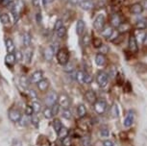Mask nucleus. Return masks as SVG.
Wrapping results in <instances>:
<instances>
[{"label":"nucleus","mask_w":147,"mask_h":146,"mask_svg":"<svg viewBox=\"0 0 147 146\" xmlns=\"http://www.w3.org/2000/svg\"><path fill=\"white\" fill-rule=\"evenodd\" d=\"M62 26H63V21L61 20V19H58V20L56 21V23H55V26H54V31H55V32L58 31V30H59Z\"/></svg>","instance_id":"obj_48"},{"label":"nucleus","mask_w":147,"mask_h":146,"mask_svg":"<svg viewBox=\"0 0 147 146\" xmlns=\"http://www.w3.org/2000/svg\"><path fill=\"white\" fill-rule=\"evenodd\" d=\"M29 93H30V96H31V98L33 99V100H37V98H38V95H37V92H35V90H33V89H30L29 90Z\"/></svg>","instance_id":"obj_52"},{"label":"nucleus","mask_w":147,"mask_h":146,"mask_svg":"<svg viewBox=\"0 0 147 146\" xmlns=\"http://www.w3.org/2000/svg\"><path fill=\"white\" fill-rule=\"evenodd\" d=\"M57 61H58V63H59V65H63V67L68 64L69 53L65 48L60 49V50L57 52Z\"/></svg>","instance_id":"obj_1"},{"label":"nucleus","mask_w":147,"mask_h":146,"mask_svg":"<svg viewBox=\"0 0 147 146\" xmlns=\"http://www.w3.org/2000/svg\"><path fill=\"white\" fill-rule=\"evenodd\" d=\"M85 76H86L85 71L84 70H79V71H77L76 74H75V79L79 84H84L85 83Z\"/></svg>","instance_id":"obj_23"},{"label":"nucleus","mask_w":147,"mask_h":146,"mask_svg":"<svg viewBox=\"0 0 147 146\" xmlns=\"http://www.w3.org/2000/svg\"><path fill=\"white\" fill-rule=\"evenodd\" d=\"M136 28H137L138 30H143L147 28V20L146 19H143L141 18L140 19V20L137 21V23H136Z\"/></svg>","instance_id":"obj_26"},{"label":"nucleus","mask_w":147,"mask_h":146,"mask_svg":"<svg viewBox=\"0 0 147 146\" xmlns=\"http://www.w3.org/2000/svg\"><path fill=\"white\" fill-rule=\"evenodd\" d=\"M106 63V57H105L104 54L98 53L96 54L95 56V64L98 65V67H103Z\"/></svg>","instance_id":"obj_20"},{"label":"nucleus","mask_w":147,"mask_h":146,"mask_svg":"<svg viewBox=\"0 0 147 146\" xmlns=\"http://www.w3.org/2000/svg\"><path fill=\"white\" fill-rule=\"evenodd\" d=\"M129 49L130 51L133 52V53H137L138 50V40L137 38L135 37L134 35H131L129 38Z\"/></svg>","instance_id":"obj_10"},{"label":"nucleus","mask_w":147,"mask_h":146,"mask_svg":"<svg viewBox=\"0 0 147 146\" xmlns=\"http://www.w3.org/2000/svg\"><path fill=\"white\" fill-rule=\"evenodd\" d=\"M91 81H92V77H91L90 74L86 73L85 76V84H90Z\"/></svg>","instance_id":"obj_49"},{"label":"nucleus","mask_w":147,"mask_h":146,"mask_svg":"<svg viewBox=\"0 0 147 146\" xmlns=\"http://www.w3.org/2000/svg\"><path fill=\"white\" fill-rule=\"evenodd\" d=\"M128 29H129V25L126 23H122L121 25L119 26V30H120V32H125Z\"/></svg>","instance_id":"obj_51"},{"label":"nucleus","mask_w":147,"mask_h":146,"mask_svg":"<svg viewBox=\"0 0 147 146\" xmlns=\"http://www.w3.org/2000/svg\"><path fill=\"white\" fill-rule=\"evenodd\" d=\"M111 116L113 118H115V119L119 117V108L117 104L113 103L111 107Z\"/></svg>","instance_id":"obj_22"},{"label":"nucleus","mask_w":147,"mask_h":146,"mask_svg":"<svg viewBox=\"0 0 147 146\" xmlns=\"http://www.w3.org/2000/svg\"><path fill=\"white\" fill-rule=\"evenodd\" d=\"M53 0H42V5L43 6H47L48 4H50Z\"/></svg>","instance_id":"obj_58"},{"label":"nucleus","mask_w":147,"mask_h":146,"mask_svg":"<svg viewBox=\"0 0 147 146\" xmlns=\"http://www.w3.org/2000/svg\"><path fill=\"white\" fill-rule=\"evenodd\" d=\"M67 135H68V130L65 127V126H63L62 129H61V130L59 131V133H58V136H59L60 137H62V139L67 137Z\"/></svg>","instance_id":"obj_37"},{"label":"nucleus","mask_w":147,"mask_h":146,"mask_svg":"<svg viewBox=\"0 0 147 146\" xmlns=\"http://www.w3.org/2000/svg\"><path fill=\"white\" fill-rule=\"evenodd\" d=\"M35 112L34 109H33L32 106H27L25 108V114L28 115V116H31V115H33V114Z\"/></svg>","instance_id":"obj_45"},{"label":"nucleus","mask_w":147,"mask_h":146,"mask_svg":"<svg viewBox=\"0 0 147 146\" xmlns=\"http://www.w3.org/2000/svg\"><path fill=\"white\" fill-rule=\"evenodd\" d=\"M96 83L100 87H105L109 83V75L105 71H99L96 75Z\"/></svg>","instance_id":"obj_3"},{"label":"nucleus","mask_w":147,"mask_h":146,"mask_svg":"<svg viewBox=\"0 0 147 146\" xmlns=\"http://www.w3.org/2000/svg\"><path fill=\"white\" fill-rule=\"evenodd\" d=\"M93 108H94V112H96L97 114L101 115L105 114L107 110V102L105 99H97V101L93 104Z\"/></svg>","instance_id":"obj_2"},{"label":"nucleus","mask_w":147,"mask_h":146,"mask_svg":"<svg viewBox=\"0 0 147 146\" xmlns=\"http://www.w3.org/2000/svg\"><path fill=\"white\" fill-rule=\"evenodd\" d=\"M142 43H143V45L147 46V33H146L145 35H144V38H143V41H142Z\"/></svg>","instance_id":"obj_60"},{"label":"nucleus","mask_w":147,"mask_h":146,"mask_svg":"<svg viewBox=\"0 0 147 146\" xmlns=\"http://www.w3.org/2000/svg\"><path fill=\"white\" fill-rule=\"evenodd\" d=\"M103 146H113V142L111 141V140H109V139L104 140V141H103Z\"/></svg>","instance_id":"obj_56"},{"label":"nucleus","mask_w":147,"mask_h":146,"mask_svg":"<svg viewBox=\"0 0 147 146\" xmlns=\"http://www.w3.org/2000/svg\"><path fill=\"white\" fill-rule=\"evenodd\" d=\"M37 18H38V22H40V13H38V15H37Z\"/></svg>","instance_id":"obj_61"},{"label":"nucleus","mask_w":147,"mask_h":146,"mask_svg":"<svg viewBox=\"0 0 147 146\" xmlns=\"http://www.w3.org/2000/svg\"><path fill=\"white\" fill-rule=\"evenodd\" d=\"M65 72H67L68 74H70V73H72L74 71V67H73V65L71 64V63H68L67 65H65Z\"/></svg>","instance_id":"obj_42"},{"label":"nucleus","mask_w":147,"mask_h":146,"mask_svg":"<svg viewBox=\"0 0 147 146\" xmlns=\"http://www.w3.org/2000/svg\"><path fill=\"white\" fill-rule=\"evenodd\" d=\"M42 79H43V72L41 70H37L32 73L31 77H30V82L33 83V84H38Z\"/></svg>","instance_id":"obj_11"},{"label":"nucleus","mask_w":147,"mask_h":146,"mask_svg":"<svg viewBox=\"0 0 147 146\" xmlns=\"http://www.w3.org/2000/svg\"><path fill=\"white\" fill-rule=\"evenodd\" d=\"M58 99H59V95L56 92H54V90L49 92L45 97V103L47 107H52L55 103L58 102Z\"/></svg>","instance_id":"obj_5"},{"label":"nucleus","mask_w":147,"mask_h":146,"mask_svg":"<svg viewBox=\"0 0 147 146\" xmlns=\"http://www.w3.org/2000/svg\"><path fill=\"white\" fill-rule=\"evenodd\" d=\"M109 50H110L109 46L106 45V44H103L100 48H99V53H101V54H107L108 52H109Z\"/></svg>","instance_id":"obj_46"},{"label":"nucleus","mask_w":147,"mask_h":146,"mask_svg":"<svg viewBox=\"0 0 147 146\" xmlns=\"http://www.w3.org/2000/svg\"><path fill=\"white\" fill-rule=\"evenodd\" d=\"M105 26V15L100 13V15H97L93 21V28L96 30V31H102L104 29Z\"/></svg>","instance_id":"obj_4"},{"label":"nucleus","mask_w":147,"mask_h":146,"mask_svg":"<svg viewBox=\"0 0 147 146\" xmlns=\"http://www.w3.org/2000/svg\"><path fill=\"white\" fill-rule=\"evenodd\" d=\"M86 121H87V118H85V117L81 118V119L78 121V126H79V128L82 129V130L88 131L90 130V124L88 122H86Z\"/></svg>","instance_id":"obj_24"},{"label":"nucleus","mask_w":147,"mask_h":146,"mask_svg":"<svg viewBox=\"0 0 147 146\" xmlns=\"http://www.w3.org/2000/svg\"><path fill=\"white\" fill-rule=\"evenodd\" d=\"M130 12L133 15H140L143 12V8L140 3H135L130 7Z\"/></svg>","instance_id":"obj_15"},{"label":"nucleus","mask_w":147,"mask_h":146,"mask_svg":"<svg viewBox=\"0 0 147 146\" xmlns=\"http://www.w3.org/2000/svg\"><path fill=\"white\" fill-rule=\"evenodd\" d=\"M63 124L62 122H61V120L60 119H57V118H55V119L53 120V128H54V130L57 132V134L59 133V131L62 129L63 127Z\"/></svg>","instance_id":"obj_28"},{"label":"nucleus","mask_w":147,"mask_h":146,"mask_svg":"<svg viewBox=\"0 0 147 146\" xmlns=\"http://www.w3.org/2000/svg\"><path fill=\"white\" fill-rule=\"evenodd\" d=\"M55 51H56V46L55 45H49L48 47H46L43 51V57L45 61L47 62H50L53 59L54 55H55Z\"/></svg>","instance_id":"obj_6"},{"label":"nucleus","mask_w":147,"mask_h":146,"mask_svg":"<svg viewBox=\"0 0 147 146\" xmlns=\"http://www.w3.org/2000/svg\"><path fill=\"white\" fill-rule=\"evenodd\" d=\"M79 5L85 11H90L93 8V2L91 0H82V1H80Z\"/></svg>","instance_id":"obj_17"},{"label":"nucleus","mask_w":147,"mask_h":146,"mask_svg":"<svg viewBox=\"0 0 147 146\" xmlns=\"http://www.w3.org/2000/svg\"><path fill=\"white\" fill-rule=\"evenodd\" d=\"M62 116L65 118V119H70V118L72 117V112L68 108L63 109V112H62Z\"/></svg>","instance_id":"obj_33"},{"label":"nucleus","mask_w":147,"mask_h":146,"mask_svg":"<svg viewBox=\"0 0 147 146\" xmlns=\"http://www.w3.org/2000/svg\"><path fill=\"white\" fill-rule=\"evenodd\" d=\"M32 57H33V51L31 49H29V50H27L25 52V55H24V58H25V61L27 64H30L32 61Z\"/></svg>","instance_id":"obj_36"},{"label":"nucleus","mask_w":147,"mask_h":146,"mask_svg":"<svg viewBox=\"0 0 147 146\" xmlns=\"http://www.w3.org/2000/svg\"><path fill=\"white\" fill-rule=\"evenodd\" d=\"M111 24L113 25V27H119L121 25L122 20H121V16L118 15V13H113L111 16Z\"/></svg>","instance_id":"obj_13"},{"label":"nucleus","mask_w":147,"mask_h":146,"mask_svg":"<svg viewBox=\"0 0 147 146\" xmlns=\"http://www.w3.org/2000/svg\"><path fill=\"white\" fill-rule=\"evenodd\" d=\"M31 123L33 124V125L35 126V127H38V124H40V119H38V116H33L31 118Z\"/></svg>","instance_id":"obj_47"},{"label":"nucleus","mask_w":147,"mask_h":146,"mask_svg":"<svg viewBox=\"0 0 147 146\" xmlns=\"http://www.w3.org/2000/svg\"><path fill=\"white\" fill-rule=\"evenodd\" d=\"M55 33H56V35H57L58 38H63L65 37V35H66V29H65V26H62L59 30H58V31H56Z\"/></svg>","instance_id":"obj_32"},{"label":"nucleus","mask_w":147,"mask_h":146,"mask_svg":"<svg viewBox=\"0 0 147 146\" xmlns=\"http://www.w3.org/2000/svg\"><path fill=\"white\" fill-rule=\"evenodd\" d=\"M43 116L46 118V119H51L52 117L54 116L53 114V112H52V109L51 107H45V108L43 109Z\"/></svg>","instance_id":"obj_27"},{"label":"nucleus","mask_w":147,"mask_h":146,"mask_svg":"<svg viewBox=\"0 0 147 146\" xmlns=\"http://www.w3.org/2000/svg\"><path fill=\"white\" fill-rule=\"evenodd\" d=\"M62 144L63 146H71L72 145V140H71V137L67 136L65 137L62 139Z\"/></svg>","instance_id":"obj_39"},{"label":"nucleus","mask_w":147,"mask_h":146,"mask_svg":"<svg viewBox=\"0 0 147 146\" xmlns=\"http://www.w3.org/2000/svg\"><path fill=\"white\" fill-rule=\"evenodd\" d=\"M113 27H105V29L102 30V36L105 38H107V40H110V38H111V36H112L113 34Z\"/></svg>","instance_id":"obj_25"},{"label":"nucleus","mask_w":147,"mask_h":146,"mask_svg":"<svg viewBox=\"0 0 147 146\" xmlns=\"http://www.w3.org/2000/svg\"><path fill=\"white\" fill-rule=\"evenodd\" d=\"M83 146H91V137L90 136H84L82 137Z\"/></svg>","instance_id":"obj_34"},{"label":"nucleus","mask_w":147,"mask_h":146,"mask_svg":"<svg viewBox=\"0 0 147 146\" xmlns=\"http://www.w3.org/2000/svg\"><path fill=\"white\" fill-rule=\"evenodd\" d=\"M134 121H135V112L130 110L128 112V114H126L125 116V119L123 121V125L125 128H130L131 126L134 124Z\"/></svg>","instance_id":"obj_9"},{"label":"nucleus","mask_w":147,"mask_h":146,"mask_svg":"<svg viewBox=\"0 0 147 146\" xmlns=\"http://www.w3.org/2000/svg\"><path fill=\"white\" fill-rule=\"evenodd\" d=\"M92 44L95 48H100L102 45H103V43H102V40H100L99 38H94L92 40Z\"/></svg>","instance_id":"obj_38"},{"label":"nucleus","mask_w":147,"mask_h":146,"mask_svg":"<svg viewBox=\"0 0 147 146\" xmlns=\"http://www.w3.org/2000/svg\"><path fill=\"white\" fill-rule=\"evenodd\" d=\"M117 37H118V32L115 29V30H113V34H112V36H111V38H110L109 40H115Z\"/></svg>","instance_id":"obj_54"},{"label":"nucleus","mask_w":147,"mask_h":146,"mask_svg":"<svg viewBox=\"0 0 147 146\" xmlns=\"http://www.w3.org/2000/svg\"><path fill=\"white\" fill-rule=\"evenodd\" d=\"M0 20H1V22L5 24V25H7V24L10 23V16L8 13H0Z\"/></svg>","instance_id":"obj_30"},{"label":"nucleus","mask_w":147,"mask_h":146,"mask_svg":"<svg viewBox=\"0 0 147 146\" xmlns=\"http://www.w3.org/2000/svg\"><path fill=\"white\" fill-rule=\"evenodd\" d=\"M8 116H9V119L12 121V122H19L20 119L22 118V114L21 112L16 109H12L10 110L9 114H8Z\"/></svg>","instance_id":"obj_7"},{"label":"nucleus","mask_w":147,"mask_h":146,"mask_svg":"<svg viewBox=\"0 0 147 146\" xmlns=\"http://www.w3.org/2000/svg\"><path fill=\"white\" fill-rule=\"evenodd\" d=\"M77 114L79 115L80 118L85 117L88 114V110L84 104H79L78 107H77Z\"/></svg>","instance_id":"obj_19"},{"label":"nucleus","mask_w":147,"mask_h":146,"mask_svg":"<svg viewBox=\"0 0 147 146\" xmlns=\"http://www.w3.org/2000/svg\"><path fill=\"white\" fill-rule=\"evenodd\" d=\"M40 4H42V0H33V5L37 8H40Z\"/></svg>","instance_id":"obj_55"},{"label":"nucleus","mask_w":147,"mask_h":146,"mask_svg":"<svg viewBox=\"0 0 147 146\" xmlns=\"http://www.w3.org/2000/svg\"><path fill=\"white\" fill-rule=\"evenodd\" d=\"M110 136V130L107 127L101 128L100 130V137H108Z\"/></svg>","instance_id":"obj_41"},{"label":"nucleus","mask_w":147,"mask_h":146,"mask_svg":"<svg viewBox=\"0 0 147 146\" xmlns=\"http://www.w3.org/2000/svg\"><path fill=\"white\" fill-rule=\"evenodd\" d=\"M5 45H6L8 53H15V44L12 38H6L5 40Z\"/></svg>","instance_id":"obj_21"},{"label":"nucleus","mask_w":147,"mask_h":146,"mask_svg":"<svg viewBox=\"0 0 147 146\" xmlns=\"http://www.w3.org/2000/svg\"><path fill=\"white\" fill-rule=\"evenodd\" d=\"M82 45L83 46H85V47H87V46L90 44V35L88 34H84L83 35V37H82Z\"/></svg>","instance_id":"obj_31"},{"label":"nucleus","mask_w":147,"mask_h":146,"mask_svg":"<svg viewBox=\"0 0 147 146\" xmlns=\"http://www.w3.org/2000/svg\"><path fill=\"white\" fill-rule=\"evenodd\" d=\"M85 98L90 104H93L95 103L97 101V96H96V93L93 92L92 89H88L87 92L85 93Z\"/></svg>","instance_id":"obj_12"},{"label":"nucleus","mask_w":147,"mask_h":146,"mask_svg":"<svg viewBox=\"0 0 147 146\" xmlns=\"http://www.w3.org/2000/svg\"><path fill=\"white\" fill-rule=\"evenodd\" d=\"M38 89L40 90V92H46L47 89H49V86H50V83L47 79H42L41 81L38 83Z\"/></svg>","instance_id":"obj_16"},{"label":"nucleus","mask_w":147,"mask_h":146,"mask_svg":"<svg viewBox=\"0 0 147 146\" xmlns=\"http://www.w3.org/2000/svg\"><path fill=\"white\" fill-rule=\"evenodd\" d=\"M30 80H28V78H27L26 76H21L20 77V79H19V83H20V86L22 87H24V89H27L29 86V83H31V82H29Z\"/></svg>","instance_id":"obj_29"},{"label":"nucleus","mask_w":147,"mask_h":146,"mask_svg":"<svg viewBox=\"0 0 147 146\" xmlns=\"http://www.w3.org/2000/svg\"><path fill=\"white\" fill-rule=\"evenodd\" d=\"M141 6H142L143 10H147V0H142V2H141Z\"/></svg>","instance_id":"obj_57"},{"label":"nucleus","mask_w":147,"mask_h":146,"mask_svg":"<svg viewBox=\"0 0 147 146\" xmlns=\"http://www.w3.org/2000/svg\"><path fill=\"white\" fill-rule=\"evenodd\" d=\"M11 146H22V142H21V140L16 139L12 141V145Z\"/></svg>","instance_id":"obj_53"},{"label":"nucleus","mask_w":147,"mask_h":146,"mask_svg":"<svg viewBox=\"0 0 147 146\" xmlns=\"http://www.w3.org/2000/svg\"><path fill=\"white\" fill-rule=\"evenodd\" d=\"M69 0H63V2H68Z\"/></svg>","instance_id":"obj_62"},{"label":"nucleus","mask_w":147,"mask_h":146,"mask_svg":"<svg viewBox=\"0 0 147 146\" xmlns=\"http://www.w3.org/2000/svg\"><path fill=\"white\" fill-rule=\"evenodd\" d=\"M60 108H61V106L59 105V103H58V102H57V103H55L54 105L51 107L54 116H55V115H57V114H58V112H59V111H60Z\"/></svg>","instance_id":"obj_43"},{"label":"nucleus","mask_w":147,"mask_h":146,"mask_svg":"<svg viewBox=\"0 0 147 146\" xmlns=\"http://www.w3.org/2000/svg\"><path fill=\"white\" fill-rule=\"evenodd\" d=\"M16 62V57L15 53H8L5 57V64L8 67H13Z\"/></svg>","instance_id":"obj_14"},{"label":"nucleus","mask_w":147,"mask_h":146,"mask_svg":"<svg viewBox=\"0 0 147 146\" xmlns=\"http://www.w3.org/2000/svg\"><path fill=\"white\" fill-rule=\"evenodd\" d=\"M29 120L31 121V119H29V116L28 115L25 114V116H22V118L20 119V121H19V123H20L21 126H26L27 124H28Z\"/></svg>","instance_id":"obj_44"},{"label":"nucleus","mask_w":147,"mask_h":146,"mask_svg":"<svg viewBox=\"0 0 147 146\" xmlns=\"http://www.w3.org/2000/svg\"><path fill=\"white\" fill-rule=\"evenodd\" d=\"M31 43V35L29 33H25L23 35V44L25 46H29Z\"/></svg>","instance_id":"obj_35"},{"label":"nucleus","mask_w":147,"mask_h":146,"mask_svg":"<svg viewBox=\"0 0 147 146\" xmlns=\"http://www.w3.org/2000/svg\"><path fill=\"white\" fill-rule=\"evenodd\" d=\"M85 27H86V24L84 22V20L79 19V20L77 21V23H76V33H77V35H79V36L83 35V33H84V31H85Z\"/></svg>","instance_id":"obj_18"},{"label":"nucleus","mask_w":147,"mask_h":146,"mask_svg":"<svg viewBox=\"0 0 147 146\" xmlns=\"http://www.w3.org/2000/svg\"><path fill=\"white\" fill-rule=\"evenodd\" d=\"M32 107H33V109H34L35 112H40V110H41V104H40L38 101H37V100L33 101V105H32Z\"/></svg>","instance_id":"obj_40"},{"label":"nucleus","mask_w":147,"mask_h":146,"mask_svg":"<svg viewBox=\"0 0 147 146\" xmlns=\"http://www.w3.org/2000/svg\"><path fill=\"white\" fill-rule=\"evenodd\" d=\"M69 2L72 4V5H77V4H80V1L79 0H69Z\"/></svg>","instance_id":"obj_59"},{"label":"nucleus","mask_w":147,"mask_h":146,"mask_svg":"<svg viewBox=\"0 0 147 146\" xmlns=\"http://www.w3.org/2000/svg\"><path fill=\"white\" fill-rule=\"evenodd\" d=\"M15 54H16V62H20V61L22 60V58H23V54H22L20 51H16Z\"/></svg>","instance_id":"obj_50"},{"label":"nucleus","mask_w":147,"mask_h":146,"mask_svg":"<svg viewBox=\"0 0 147 146\" xmlns=\"http://www.w3.org/2000/svg\"><path fill=\"white\" fill-rule=\"evenodd\" d=\"M58 103L62 107L63 109H67L69 105H70V98L65 93H62L59 95V99H58Z\"/></svg>","instance_id":"obj_8"}]
</instances>
